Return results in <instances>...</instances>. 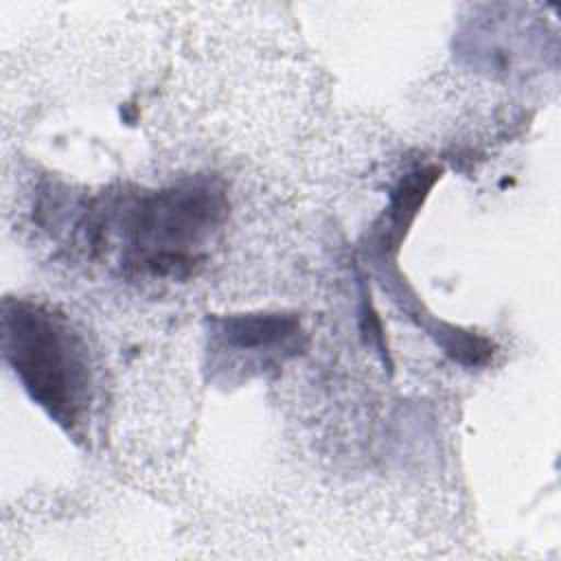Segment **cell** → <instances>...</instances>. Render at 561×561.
Returning <instances> with one entry per match:
<instances>
[{
    "label": "cell",
    "instance_id": "obj_1",
    "mask_svg": "<svg viewBox=\"0 0 561 561\" xmlns=\"http://www.w3.org/2000/svg\"><path fill=\"white\" fill-rule=\"evenodd\" d=\"M4 355L31 399L57 423L72 425L85 388V368L68 329L31 302L4 305Z\"/></svg>",
    "mask_w": 561,
    "mask_h": 561
},
{
    "label": "cell",
    "instance_id": "obj_2",
    "mask_svg": "<svg viewBox=\"0 0 561 561\" xmlns=\"http://www.w3.org/2000/svg\"><path fill=\"white\" fill-rule=\"evenodd\" d=\"M224 199L202 184L173 186L138 202L129 215L131 250L158 274L193 263V250L221 221Z\"/></svg>",
    "mask_w": 561,
    "mask_h": 561
},
{
    "label": "cell",
    "instance_id": "obj_4",
    "mask_svg": "<svg viewBox=\"0 0 561 561\" xmlns=\"http://www.w3.org/2000/svg\"><path fill=\"white\" fill-rule=\"evenodd\" d=\"M438 175H440L438 169L427 167V169L405 175L399 182V186L392 193L390 208H388L390 210V230L386 232V241H392L394 245L401 241L403 232L412 224L419 206L427 197V191L434 186Z\"/></svg>",
    "mask_w": 561,
    "mask_h": 561
},
{
    "label": "cell",
    "instance_id": "obj_3",
    "mask_svg": "<svg viewBox=\"0 0 561 561\" xmlns=\"http://www.w3.org/2000/svg\"><path fill=\"white\" fill-rule=\"evenodd\" d=\"M298 331V322L278 313L230 316L221 322L224 337L239 348H263L285 342Z\"/></svg>",
    "mask_w": 561,
    "mask_h": 561
}]
</instances>
